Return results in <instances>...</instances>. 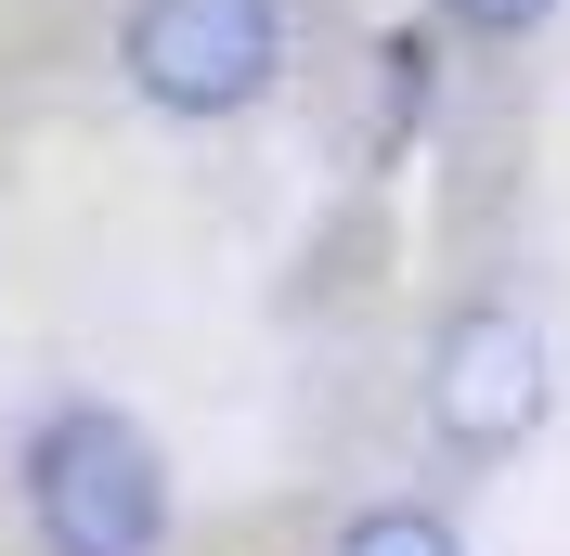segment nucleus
<instances>
[{"label": "nucleus", "instance_id": "nucleus-1", "mask_svg": "<svg viewBox=\"0 0 570 556\" xmlns=\"http://www.w3.org/2000/svg\"><path fill=\"white\" fill-rule=\"evenodd\" d=\"M27 505H39V544L52 556H156L169 530V466L130 415L105 401H66V415L27 440Z\"/></svg>", "mask_w": 570, "mask_h": 556}, {"label": "nucleus", "instance_id": "nucleus-2", "mask_svg": "<svg viewBox=\"0 0 570 556\" xmlns=\"http://www.w3.org/2000/svg\"><path fill=\"white\" fill-rule=\"evenodd\" d=\"M285 66L273 0H130V91L169 117H234Z\"/></svg>", "mask_w": 570, "mask_h": 556}, {"label": "nucleus", "instance_id": "nucleus-3", "mask_svg": "<svg viewBox=\"0 0 570 556\" xmlns=\"http://www.w3.org/2000/svg\"><path fill=\"white\" fill-rule=\"evenodd\" d=\"M428 415L454 453H519L544 427V337L519 311H466L428 363Z\"/></svg>", "mask_w": 570, "mask_h": 556}, {"label": "nucleus", "instance_id": "nucleus-4", "mask_svg": "<svg viewBox=\"0 0 570 556\" xmlns=\"http://www.w3.org/2000/svg\"><path fill=\"white\" fill-rule=\"evenodd\" d=\"M337 556H466L441 518H415V505H376V518H351V544Z\"/></svg>", "mask_w": 570, "mask_h": 556}, {"label": "nucleus", "instance_id": "nucleus-5", "mask_svg": "<svg viewBox=\"0 0 570 556\" xmlns=\"http://www.w3.org/2000/svg\"><path fill=\"white\" fill-rule=\"evenodd\" d=\"M454 13H466L480 39H519V27H544V13H558V0H454Z\"/></svg>", "mask_w": 570, "mask_h": 556}]
</instances>
